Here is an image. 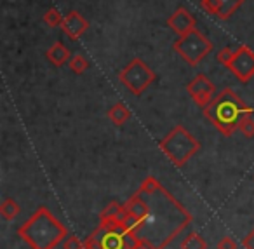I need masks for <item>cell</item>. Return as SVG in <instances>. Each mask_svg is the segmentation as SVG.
<instances>
[{"label": "cell", "mask_w": 254, "mask_h": 249, "mask_svg": "<svg viewBox=\"0 0 254 249\" xmlns=\"http://www.w3.org/2000/svg\"><path fill=\"white\" fill-rule=\"evenodd\" d=\"M254 108L249 106L232 87H225L204 108V117L223 134L232 136L244 119L253 117Z\"/></svg>", "instance_id": "obj_1"}, {"label": "cell", "mask_w": 254, "mask_h": 249, "mask_svg": "<svg viewBox=\"0 0 254 249\" xmlns=\"http://www.w3.org/2000/svg\"><path fill=\"white\" fill-rule=\"evenodd\" d=\"M18 234L32 249H54L68 237L66 227L47 207H39L19 227Z\"/></svg>", "instance_id": "obj_2"}, {"label": "cell", "mask_w": 254, "mask_h": 249, "mask_svg": "<svg viewBox=\"0 0 254 249\" xmlns=\"http://www.w3.org/2000/svg\"><path fill=\"white\" fill-rule=\"evenodd\" d=\"M160 150L169 157V161L178 167H183L198 150H200V141L183 126H176L162 141H160Z\"/></svg>", "instance_id": "obj_3"}, {"label": "cell", "mask_w": 254, "mask_h": 249, "mask_svg": "<svg viewBox=\"0 0 254 249\" xmlns=\"http://www.w3.org/2000/svg\"><path fill=\"white\" fill-rule=\"evenodd\" d=\"M212 47H214L212 42L198 28L183 37H178L173 42V51L190 67H197L198 63H202L212 53Z\"/></svg>", "instance_id": "obj_4"}, {"label": "cell", "mask_w": 254, "mask_h": 249, "mask_svg": "<svg viewBox=\"0 0 254 249\" xmlns=\"http://www.w3.org/2000/svg\"><path fill=\"white\" fill-rule=\"evenodd\" d=\"M157 75L141 58H132L122 70L119 72V81L134 96H139L155 82Z\"/></svg>", "instance_id": "obj_5"}, {"label": "cell", "mask_w": 254, "mask_h": 249, "mask_svg": "<svg viewBox=\"0 0 254 249\" xmlns=\"http://www.w3.org/2000/svg\"><path fill=\"white\" fill-rule=\"evenodd\" d=\"M228 70L237 77V81L247 84L254 77V51L247 46H239L230 61Z\"/></svg>", "instance_id": "obj_6"}, {"label": "cell", "mask_w": 254, "mask_h": 249, "mask_svg": "<svg viewBox=\"0 0 254 249\" xmlns=\"http://www.w3.org/2000/svg\"><path fill=\"white\" fill-rule=\"evenodd\" d=\"M187 91L195 105H198L200 108H205L216 98V85L204 74H198L193 81H190V84L187 85Z\"/></svg>", "instance_id": "obj_7"}, {"label": "cell", "mask_w": 254, "mask_h": 249, "mask_svg": "<svg viewBox=\"0 0 254 249\" xmlns=\"http://www.w3.org/2000/svg\"><path fill=\"white\" fill-rule=\"evenodd\" d=\"M246 0H200V7L219 21H228Z\"/></svg>", "instance_id": "obj_8"}, {"label": "cell", "mask_w": 254, "mask_h": 249, "mask_svg": "<svg viewBox=\"0 0 254 249\" xmlns=\"http://www.w3.org/2000/svg\"><path fill=\"white\" fill-rule=\"evenodd\" d=\"M167 26H169L178 37H183L197 28V19H195V16L191 14L187 7H178L176 11L167 18Z\"/></svg>", "instance_id": "obj_9"}, {"label": "cell", "mask_w": 254, "mask_h": 249, "mask_svg": "<svg viewBox=\"0 0 254 249\" xmlns=\"http://www.w3.org/2000/svg\"><path fill=\"white\" fill-rule=\"evenodd\" d=\"M61 30L68 39L78 40L89 30V21L78 11H70L68 14H64Z\"/></svg>", "instance_id": "obj_10"}, {"label": "cell", "mask_w": 254, "mask_h": 249, "mask_svg": "<svg viewBox=\"0 0 254 249\" xmlns=\"http://www.w3.org/2000/svg\"><path fill=\"white\" fill-rule=\"evenodd\" d=\"M126 207H127V211H129V214H131L132 218L143 221V225H145V220L150 216V207H148V204L141 199V195H139V193H136V195H132L131 199L127 200Z\"/></svg>", "instance_id": "obj_11"}, {"label": "cell", "mask_w": 254, "mask_h": 249, "mask_svg": "<svg viewBox=\"0 0 254 249\" xmlns=\"http://www.w3.org/2000/svg\"><path fill=\"white\" fill-rule=\"evenodd\" d=\"M46 58L49 60L51 65L54 67H63L70 60V51L63 42H54L49 49L46 51Z\"/></svg>", "instance_id": "obj_12"}, {"label": "cell", "mask_w": 254, "mask_h": 249, "mask_svg": "<svg viewBox=\"0 0 254 249\" xmlns=\"http://www.w3.org/2000/svg\"><path fill=\"white\" fill-rule=\"evenodd\" d=\"M108 119L112 120L115 126H122V124H126L127 120L131 119V110L127 108L124 103L119 101L108 110Z\"/></svg>", "instance_id": "obj_13"}, {"label": "cell", "mask_w": 254, "mask_h": 249, "mask_svg": "<svg viewBox=\"0 0 254 249\" xmlns=\"http://www.w3.org/2000/svg\"><path fill=\"white\" fill-rule=\"evenodd\" d=\"M19 213H21V207H19V204L16 202L14 199L2 200V204H0V214H2L4 220H7V221L14 220Z\"/></svg>", "instance_id": "obj_14"}, {"label": "cell", "mask_w": 254, "mask_h": 249, "mask_svg": "<svg viewBox=\"0 0 254 249\" xmlns=\"http://www.w3.org/2000/svg\"><path fill=\"white\" fill-rule=\"evenodd\" d=\"M205 248H207L205 241L198 234H195V232L193 234H188L183 239V242H181V249H205Z\"/></svg>", "instance_id": "obj_15"}, {"label": "cell", "mask_w": 254, "mask_h": 249, "mask_svg": "<svg viewBox=\"0 0 254 249\" xmlns=\"http://www.w3.org/2000/svg\"><path fill=\"white\" fill-rule=\"evenodd\" d=\"M87 68H89V61L84 54H73V56L70 58V70L73 72V74L80 75V74H84Z\"/></svg>", "instance_id": "obj_16"}, {"label": "cell", "mask_w": 254, "mask_h": 249, "mask_svg": "<svg viewBox=\"0 0 254 249\" xmlns=\"http://www.w3.org/2000/svg\"><path fill=\"white\" fill-rule=\"evenodd\" d=\"M63 18H64V16H61V12L58 11V9L53 7V9H49V11H47L46 14H44L42 21H44V25L49 26V28H58V26L61 28Z\"/></svg>", "instance_id": "obj_17"}, {"label": "cell", "mask_w": 254, "mask_h": 249, "mask_svg": "<svg viewBox=\"0 0 254 249\" xmlns=\"http://www.w3.org/2000/svg\"><path fill=\"white\" fill-rule=\"evenodd\" d=\"M160 183L157 178H153V176H148V178L145 179V181L141 183V186H139V193H148V195H155L157 192H160Z\"/></svg>", "instance_id": "obj_18"}, {"label": "cell", "mask_w": 254, "mask_h": 249, "mask_svg": "<svg viewBox=\"0 0 254 249\" xmlns=\"http://www.w3.org/2000/svg\"><path fill=\"white\" fill-rule=\"evenodd\" d=\"M233 54H235V51H233L232 47H223V49H219L218 54H216V60H218V63H221L223 67L228 68L230 61L233 60Z\"/></svg>", "instance_id": "obj_19"}, {"label": "cell", "mask_w": 254, "mask_h": 249, "mask_svg": "<svg viewBox=\"0 0 254 249\" xmlns=\"http://www.w3.org/2000/svg\"><path fill=\"white\" fill-rule=\"evenodd\" d=\"M239 131L244 134L246 138H254V119L253 117H247V119H244L242 120V124H240V127H239Z\"/></svg>", "instance_id": "obj_20"}, {"label": "cell", "mask_w": 254, "mask_h": 249, "mask_svg": "<svg viewBox=\"0 0 254 249\" xmlns=\"http://www.w3.org/2000/svg\"><path fill=\"white\" fill-rule=\"evenodd\" d=\"M64 249H87V248H85V244H82L78 237L70 235V237H66V241H64Z\"/></svg>", "instance_id": "obj_21"}, {"label": "cell", "mask_w": 254, "mask_h": 249, "mask_svg": "<svg viewBox=\"0 0 254 249\" xmlns=\"http://www.w3.org/2000/svg\"><path fill=\"white\" fill-rule=\"evenodd\" d=\"M218 249H237V244L232 237H223L218 242Z\"/></svg>", "instance_id": "obj_22"}, {"label": "cell", "mask_w": 254, "mask_h": 249, "mask_svg": "<svg viewBox=\"0 0 254 249\" xmlns=\"http://www.w3.org/2000/svg\"><path fill=\"white\" fill-rule=\"evenodd\" d=\"M136 249H160V248H155V246H153L148 239L141 237V239H139V242H138V246H136Z\"/></svg>", "instance_id": "obj_23"}, {"label": "cell", "mask_w": 254, "mask_h": 249, "mask_svg": "<svg viewBox=\"0 0 254 249\" xmlns=\"http://www.w3.org/2000/svg\"><path fill=\"white\" fill-rule=\"evenodd\" d=\"M242 244H244V248H246V249H254V230L251 232L246 239H244Z\"/></svg>", "instance_id": "obj_24"}]
</instances>
